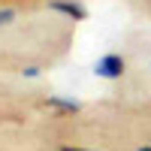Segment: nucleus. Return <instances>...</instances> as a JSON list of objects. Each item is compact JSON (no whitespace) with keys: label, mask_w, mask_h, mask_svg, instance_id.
Instances as JSON below:
<instances>
[{"label":"nucleus","mask_w":151,"mask_h":151,"mask_svg":"<svg viewBox=\"0 0 151 151\" xmlns=\"http://www.w3.org/2000/svg\"><path fill=\"white\" fill-rule=\"evenodd\" d=\"M12 15H15V12H12V9H0V24H6Z\"/></svg>","instance_id":"4"},{"label":"nucleus","mask_w":151,"mask_h":151,"mask_svg":"<svg viewBox=\"0 0 151 151\" xmlns=\"http://www.w3.org/2000/svg\"><path fill=\"white\" fill-rule=\"evenodd\" d=\"M48 106L60 109V112H79V103L76 100H64V97H48Z\"/></svg>","instance_id":"3"},{"label":"nucleus","mask_w":151,"mask_h":151,"mask_svg":"<svg viewBox=\"0 0 151 151\" xmlns=\"http://www.w3.org/2000/svg\"><path fill=\"white\" fill-rule=\"evenodd\" d=\"M94 73L100 79H121L124 76V58L121 55H103L94 64Z\"/></svg>","instance_id":"1"},{"label":"nucleus","mask_w":151,"mask_h":151,"mask_svg":"<svg viewBox=\"0 0 151 151\" xmlns=\"http://www.w3.org/2000/svg\"><path fill=\"white\" fill-rule=\"evenodd\" d=\"M60 151H88V148H73V145H60Z\"/></svg>","instance_id":"6"},{"label":"nucleus","mask_w":151,"mask_h":151,"mask_svg":"<svg viewBox=\"0 0 151 151\" xmlns=\"http://www.w3.org/2000/svg\"><path fill=\"white\" fill-rule=\"evenodd\" d=\"M139 151H151V145H142V148H139Z\"/></svg>","instance_id":"7"},{"label":"nucleus","mask_w":151,"mask_h":151,"mask_svg":"<svg viewBox=\"0 0 151 151\" xmlns=\"http://www.w3.org/2000/svg\"><path fill=\"white\" fill-rule=\"evenodd\" d=\"M24 76H27V79H36V76H40V70H36V67H27V70H24Z\"/></svg>","instance_id":"5"},{"label":"nucleus","mask_w":151,"mask_h":151,"mask_svg":"<svg viewBox=\"0 0 151 151\" xmlns=\"http://www.w3.org/2000/svg\"><path fill=\"white\" fill-rule=\"evenodd\" d=\"M48 9L64 12V15H70V18H76V21H85V18H88V9H85L82 3H76V0H52Z\"/></svg>","instance_id":"2"}]
</instances>
